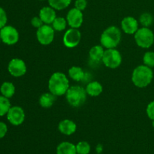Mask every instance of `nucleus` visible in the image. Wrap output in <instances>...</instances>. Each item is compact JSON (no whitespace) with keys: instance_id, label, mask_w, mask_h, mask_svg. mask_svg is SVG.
Listing matches in <instances>:
<instances>
[{"instance_id":"5","label":"nucleus","mask_w":154,"mask_h":154,"mask_svg":"<svg viewBox=\"0 0 154 154\" xmlns=\"http://www.w3.org/2000/svg\"><path fill=\"white\" fill-rule=\"evenodd\" d=\"M135 41L138 46L141 48H150L154 43V34L149 27H142L138 29L134 34Z\"/></svg>"},{"instance_id":"31","label":"nucleus","mask_w":154,"mask_h":154,"mask_svg":"<svg viewBox=\"0 0 154 154\" xmlns=\"http://www.w3.org/2000/svg\"><path fill=\"white\" fill-rule=\"evenodd\" d=\"M146 111H147V117H148L151 120H154V101L150 102V103L148 104Z\"/></svg>"},{"instance_id":"20","label":"nucleus","mask_w":154,"mask_h":154,"mask_svg":"<svg viewBox=\"0 0 154 154\" xmlns=\"http://www.w3.org/2000/svg\"><path fill=\"white\" fill-rule=\"evenodd\" d=\"M0 92H1V94L3 96L8 98V99H10L14 95L15 87L11 82L5 81L1 85Z\"/></svg>"},{"instance_id":"6","label":"nucleus","mask_w":154,"mask_h":154,"mask_svg":"<svg viewBox=\"0 0 154 154\" xmlns=\"http://www.w3.org/2000/svg\"><path fill=\"white\" fill-rule=\"evenodd\" d=\"M102 63L109 69H117L122 63V56L116 48L107 49L105 51Z\"/></svg>"},{"instance_id":"15","label":"nucleus","mask_w":154,"mask_h":154,"mask_svg":"<svg viewBox=\"0 0 154 154\" xmlns=\"http://www.w3.org/2000/svg\"><path fill=\"white\" fill-rule=\"evenodd\" d=\"M58 129L62 134L65 135H71L76 132L77 125L72 120L66 119L60 122Z\"/></svg>"},{"instance_id":"1","label":"nucleus","mask_w":154,"mask_h":154,"mask_svg":"<svg viewBox=\"0 0 154 154\" xmlns=\"http://www.w3.org/2000/svg\"><path fill=\"white\" fill-rule=\"evenodd\" d=\"M69 86V81L66 75L62 72H54L48 81V89L51 93L56 96L66 95Z\"/></svg>"},{"instance_id":"28","label":"nucleus","mask_w":154,"mask_h":154,"mask_svg":"<svg viewBox=\"0 0 154 154\" xmlns=\"http://www.w3.org/2000/svg\"><path fill=\"white\" fill-rule=\"evenodd\" d=\"M8 21V17L7 14H6L5 11L0 7V29L5 26H6Z\"/></svg>"},{"instance_id":"4","label":"nucleus","mask_w":154,"mask_h":154,"mask_svg":"<svg viewBox=\"0 0 154 154\" xmlns=\"http://www.w3.org/2000/svg\"><path fill=\"white\" fill-rule=\"evenodd\" d=\"M87 93L86 89L81 86H72L66 93L68 103L74 108H78L85 103Z\"/></svg>"},{"instance_id":"30","label":"nucleus","mask_w":154,"mask_h":154,"mask_svg":"<svg viewBox=\"0 0 154 154\" xmlns=\"http://www.w3.org/2000/svg\"><path fill=\"white\" fill-rule=\"evenodd\" d=\"M31 24L33 27H35V28L36 29H38L40 28L42 26H43L45 23H44L43 21L42 20V19H41L38 16V17H33L32 18Z\"/></svg>"},{"instance_id":"11","label":"nucleus","mask_w":154,"mask_h":154,"mask_svg":"<svg viewBox=\"0 0 154 154\" xmlns=\"http://www.w3.org/2000/svg\"><path fill=\"white\" fill-rule=\"evenodd\" d=\"M6 115L9 123L15 126L21 125L25 120L24 110L20 106H11Z\"/></svg>"},{"instance_id":"33","label":"nucleus","mask_w":154,"mask_h":154,"mask_svg":"<svg viewBox=\"0 0 154 154\" xmlns=\"http://www.w3.org/2000/svg\"><path fill=\"white\" fill-rule=\"evenodd\" d=\"M152 126H153V127L154 128V120H152Z\"/></svg>"},{"instance_id":"25","label":"nucleus","mask_w":154,"mask_h":154,"mask_svg":"<svg viewBox=\"0 0 154 154\" xmlns=\"http://www.w3.org/2000/svg\"><path fill=\"white\" fill-rule=\"evenodd\" d=\"M75 146L78 154H89L91 150L90 144L84 141H80Z\"/></svg>"},{"instance_id":"10","label":"nucleus","mask_w":154,"mask_h":154,"mask_svg":"<svg viewBox=\"0 0 154 154\" xmlns=\"http://www.w3.org/2000/svg\"><path fill=\"white\" fill-rule=\"evenodd\" d=\"M8 70L13 77L20 78L26 73L27 67L23 60L19 58H14L9 62Z\"/></svg>"},{"instance_id":"22","label":"nucleus","mask_w":154,"mask_h":154,"mask_svg":"<svg viewBox=\"0 0 154 154\" xmlns=\"http://www.w3.org/2000/svg\"><path fill=\"white\" fill-rule=\"evenodd\" d=\"M72 0H48V3L51 7L57 11L66 9L70 5Z\"/></svg>"},{"instance_id":"12","label":"nucleus","mask_w":154,"mask_h":154,"mask_svg":"<svg viewBox=\"0 0 154 154\" xmlns=\"http://www.w3.org/2000/svg\"><path fill=\"white\" fill-rule=\"evenodd\" d=\"M66 20L71 28L78 29L82 26L84 22V14L81 11L76 8L70 9L67 13Z\"/></svg>"},{"instance_id":"14","label":"nucleus","mask_w":154,"mask_h":154,"mask_svg":"<svg viewBox=\"0 0 154 154\" xmlns=\"http://www.w3.org/2000/svg\"><path fill=\"white\" fill-rule=\"evenodd\" d=\"M39 17L45 24L51 25L57 17L56 10L51 6H45L39 11Z\"/></svg>"},{"instance_id":"23","label":"nucleus","mask_w":154,"mask_h":154,"mask_svg":"<svg viewBox=\"0 0 154 154\" xmlns=\"http://www.w3.org/2000/svg\"><path fill=\"white\" fill-rule=\"evenodd\" d=\"M67 23H68L66 18L63 17H57L54 22L52 23V27L55 31L62 32L66 29Z\"/></svg>"},{"instance_id":"18","label":"nucleus","mask_w":154,"mask_h":154,"mask_svg":"<svg viewBox=\"0 0 154 154\" xmlns=\"http://www.w3.org/2000/svg\"><path fill=\"white\" fill-rule=\"evenodd\" d=\"M56 97L57 96H54L53 93H51V92L49 93H45L40 96L39 98V105L44 108H50L52 107V105H54V102H55Z\"/></svg>"},{"instance_id":"24","label":"nucleus","mask_w":154,"mask_h":154,"mask_svg":"<svg viewBox=\"0 0 154 154\" xmlns=\"http://www.w3.org/2000/svg\"><path fill=\"white\" fill-rule=\"evenodd\" d=\"M11 107V105L9 99L5 97L2 95L0 96V117L6 115Z\"/></svg>"},{"instance_id":"8","label":"nucleus","mask_w":154,"mask_h":154,"mask_svg":"<svg viewBox=\"0 0 154 154\" xmlns=\"http://www.w3.org/2000/svg\"><path fill=\"white\" fill-rule=\"evenodd\" d=\"M2 42L7 45H14L19 41V32L12 26H5L0 29Z\"/></svg>"},{"instance_id":"13","label":"nucleus","mask_w":154,"mask_h":154,"mask_svg":"<svg viewBox=\"0 0 154 154\" xmlns=\"http://www.w3.org/2000/svg\"><path fill=\"white\" fill-rule=\"evenodd\" d=\"M121 28L126 34L134 35L139 29L138 20L133 17H126L121 21Z\"/></svg>"},{"instance_id":"3","label":"nucleus","mask_w":154,"mask_h":154,"mask_svg":"<svg viewBox=\"0 0 154 154\" xmlns=\"http://www.w3.org/2000/svg\"><path fill=\"white\" fill-rule=\"evenodd\" d=\"M121 41V31L115 26L108 27L102 33L100 38L101 45L106 49L116 48Z\"/></svg>"},{"instance_id":"7","label":"nucleus","mask_w":154,"mask_h":154,"mask_svg":"<svg viewBox=\"0 0 154 154\" xmlns=\"http://www.w3.org/2000/svg\"><path fill=\"white\" fill-rule=\"evenodd\" d=\"M55 30L48 24H44L40 28L37 29L36 38L39 43L42 45H48L54 42Z\"/></svg>"},{"instance_id":"16","label":"nucleus","mask_w":154,"mask_h":154,"mask_svg":"<svg viewBox=\"0 0 154 154\" xmlns=\"http://www.w3.org/2000/svg\"><path fill=\"white\" fill-rule=\"evenodd\" d=\"M103 91V87L99 81H91L86 87V92L87 95L92 97L99 96Z\"/></svg>"},{"instance_id":"2","label":"nucleus","mask_w":154,"mask_h":154,"mask_svg":"<svg viewBox=\"0 0 154 154\" xmlns=\"http://www.w3.org/2000/svg\"><path fill=\"white\" fill-rule=\"evenodd\" d=\"M153 78V72L151 68L141 65L135 68L132 74V81L138 88L147 87Z\"/></svg>"},{"instance_id":"32","label":"nucleus","mask_w":154,"mask_h":154,"mask_svg":"<svg viewBox=\"0 0 154 154\" xmlns=\"http://www.w3.org/2000/svg\"><path fill=\"white\" fill-rule=\"evenodd\" d=\"M8 132V126L3 122H0V139L4 138Z\"/></svg>"},{"instance_id":"35","label":"nucleus","mask_w":154,"mask_h":154,"mask_svg":"<svg viewBox=\"0 0 154 154\" xmlns=\"http://www.w3.org/2000/svg\"><path fill=\"white\" fill-rule=\"evenodd\" d=\"M39 1H45V0H39Z\"/></svg>"},{"instance_id":"29","label":"nucleus","mask_w":154,"mask_h":154,"mask_svg":"<svg viewBox=\"0 0 154 154\" xmlns=\"http://www.w3.org/2000/svg\"><path fill=\"white\" fill-rule=\"evenodd\" d=\"M87 6V0H75V8H76L78 10L84 11Z\"/></svg>"},{"instance_id":"17","label":"nucleus","mask_w":154,"mask_h":154,"mask_svg":"<svg viewBox=\"0 0 154 154\" xmlns=\"http://www.w3.org/2000/svg\"><path fill=\"white\" fill-rule=\"evenodd\" d=\"M57 154H78L76 146L69 141H63L57 146Z\"/></svg>"},{"instance_id":"34","label":"nucleus","mask_w":154,"mask_h":154,"mask_svg":"<svg viewBox=\"0 0 154 154\" xmlns=\"http://www.w3.org/2000/svg\"><path fill=\"white\" fill-rule=\"evenodd\" d=\"M2 42V39H1V36H0V42Z\"/></svg>"},{"instance_id":"21","label":"nucleus","mask_w":154,"mask_h":154,"mask_svg":"<svg viewBox=\"0 0 154 154\" xmlns=\"http://www.w3.org/2000/svg\"><path fill=\"white\" fill-rule=\"evenodd\" d=\"M69 76L75 81H81L84 78L85 73L79 66H72L69 70Z\"/></svg>"},{"instance_id":"9","label":"nucleus","mask_w":154,"mask_h":154,"mask_svg":"<svg viewBox=\"0 0 154 154\" xmlns=\"http://www.w3.org/2000/svg\"><path fill=\"white\" fill-rule=\"evenodd\" d=\"M81 39V33L78 29L70 28L65 32L63 42L68 48H74L79 45Z\"/></svg>"},{"instance_id":"26","label":"nucleus","mask_w":154,"mask_h":154,"mask_svg":"<svg viewBox=\"0 0 154 154\" xmlns=\"http://www.w3.org/2000/svg\"><path fill=\"white\" fill-rule=\"evenodd\" d=\"M139 22L143 27H149L153 24V17L150 13H144L140 16Z\"/></svg>"},{"instance_id":"27","label":"nucleus","mask_w":154,"mask_h":154,"mask_svg":"<svg viewBox=\"0 0 154 154\" xmlns=\"http://www.w3.org/2000/svg\"><path fill=\"white\" fill-rule=\"evenodd\" d=\"M143 62L145 66L150 68L154 67V52L147 51L143 57Z\"/></svg>"},{"instance_id":"19","label":"nucleus","mask_w":154,"mask_h":154,"mask_svg":"<svg viewBox=\"0 0 154 154\" xmlns=\"http://www.w3.org/2000/svg\"><path fill=\"white\" fill-rule=\"evenodd\" d=\"M104 54H105V50L102 45H95L92 47L89 52L90 58L94 62L102 61Z\"/></svg>"}]
</instances>
